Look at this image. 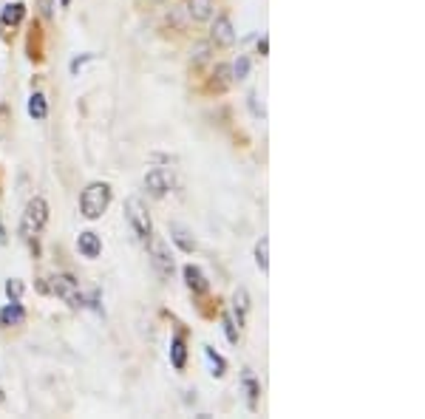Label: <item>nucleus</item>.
Here are the masks:
<instances>
[{
	"mask_svg": "<svg viewBox=\"0 0 425 419\" xmlns=\"http://www.w3.org/2000/svg\"><path fill=\"white\" fill-rule=\"evenodd\" d=\"M46 224H48V204H46L43 195H34V198L26 204V210H23V219H20V238L32 244V241L43 233Z\"/></svg>",
	"mask_w": 425,
	"mask_h": 419,
	"instance_id": "f257e3e1",
	"label": "nucleus"
},
{
	"mask_svg": "<svg viewBox=\"0 0 425 419\" xmlns=\"http://www.w3.org/2000/svg\"><path fill=\"white\" fill-rule=\"evenodd\" d=\"M111 204V187L105 181H94L83 190L80 195V213L88 219V221H97Z\"/></svg>",
	"mask_w": 425,
	"mask_h": 419,
	"instance_id": "f03ea898",
	"label": "nucleus"
},
{
	"mask_svg": "<svg viewBox=\"0 0 425 419\" xmlns=\"http://www.w3.org/2000/svg\"><path fill=\"white\" fill-rule=\"evenodd\" d=\"M125 219L130 221V227H133V233H136V238H139L142 244L151 241V235H154V221H151L148 207L142 204V198L130 195V198L125 201Z\"/></svg>",
	"mask_w": 425,
	"mask_h": 419,
	"instance_id": "7ed1b4c3",
	"label": "nucleus"
},
{
	"mask_svg": "<svg viewBox=\"0 0 425 419\" xmlns=\"http://www.w3.org/2000/svg\"><path fill=\"white\" fill-rule=\"evenodd\" d=\"M51 289L57 298H62L71 309H83L86 306V295L80 292V284L71 275H54L51 277Z\"/></svg>",
	"mask_w": 425,
	"mask_h": 419,
	"instance_id": "20e7f679",
	"label": "nucleus"
},
{
	"mask_svg": "<svg viewBox=\"0 0 425 419\" xmlns=\"http://www.w3.org/2000/svg\"><path fill=\"white\" fill-rule=\"evenodd\" d=\"M151 261H154V269L159 272V277H168L173 275V255H170V247L162 241V238H156V235H151Z\"/></svg>",
	"mask_w": 425,
	"mask_h": 419,
	"instance_id": "39448f33",
	"label": "nucleus"
},
{
	"mask_svg": "<svg viewBox=\"0 0 425 419\" xmlns=\"http://www.w3.org/2000/svg\"><path fill=\"white\" fill-rule=\"evenodd\" d=\"M145 187L151 190V195L162 198L165 193L173 190V173H170L168 167H154V170H148V176H145Z\"/></svg>",
	"mask_w": 425,
	"mask_h": 419,
	"instance_id": "423d86ee",
	"label": "nucleus"
},
{
	"mask_svg": "<svg viewBox=\"0 0 425 419\" xmlns=\"http://www.w3.org/2000/svg\"><path fill=\"white\" fill-rule=\"evenodd\" d=\"M210 43H216L222 48H230L236 43V32H233V23H230L227 15L216 18V23H212V29H210Z\"/></svg>",
	"mask_w": 425,
	"mask_h": 419,
	"instance_id": "0eeeda50",
	"label": "nucleus"
},
{
	"mask_svg": "<svg viewBox=\"0 0 425 419\" xmlns=\"http://www.w3.org/2000/svg\"><path fill=\"white\" fill-rule=\"evenodd\" d=\"M77 249H80L83 258H91V261H94V258H100V252H102V241H100L97 233L86 230V233L77 235Z\"/></svg>",
	"mask_w": 425,
	"mask_h": 419,
	"instance_id": "6e6552de",
	"label": "nucleus"
},
{
	"mask_svg": "<svg viewBox=\"0 0 425 419\" xmlns=\"http://www.w3.org/2000/svg\"><path fill=\"white\" fill-rule=\"evenodd\" d=\"M26 320V309L20 306V301H9L0 309V326H23Z\"/></svg>",
	"mask_w": 425,
	"mask_h": 419,
	"instance_id": "1a4fd4ad",
	"label": "nucleus"
},
{
	"mask_svg": "<svg viewBox=\"0 0 425 419\" xmlns=\"http://www.w3.org/2000/svg\"><path fill=\"white\" fill-rule=\"evenodd\" d=\"M182 275H184V284H187L196 295H204V292H207V277H204V272H201L198 266L187 263V266L182 269Z\"/></svg>",
	"mask_w": 425,
	"mask_h": 419,
	"instance_id": "9d476101",
	"label": "nucleus"
},
{
	"mask_svg": "<svg viewBox=\"0 0 425 419\" xmlns=\"http://www.w3.org/2000/svg\"><path fill=\"white\" fill-rule=\"evenodd\" d=\"M230 85H233V68L224 65V62L216 65V71H212V80H210V88L222 94V91H227Z\"/></svg>",
	"mask_w": 425,
	"mask_h": 419,
	"instance_id": "9b49d317",
	"label": "nucleus"
},
{
	"mask_svg": "<svg viewBox=\"0 0 425 419\" xmlns=\"http://www.w3.org/2000/svg\"><path fill=\"white\" fill-rule=\"evenodd\" d=\"M170 363H173L176 371H184V366H187V345L179 334L170 340Z\"/></svg>",
	"mask_w": 425,
	"mask_h": 419,
	"instance_id": "f8f14e48",
	"label": "nucleus"
},
{
	"mask_svg": "<svg viewBox=\"0 0 425 419\" xmlns=\"http://www.w3.org/2000/svg\"><path fill=\"white\" fill-rule=\"evenodd\" d=\"M187 12H190L193 20L204 23V20L212 18V0H187Z\"/></svg>",
	"mask_w": 425,
	"mask_h": 419,
	"instance_id": "ddd939ff",
	"label": "nucleus"
},
{
	"mask_svg": "<svg viewBox=\"0 0 425 419\" xmlns=\"http://www.w3.org/2000/svg\"><path fill=\"white\" fill-rule=\"evenodd\" d=\"M170 238L179 244V249H182V252H193V249H196V241H193L190 230H187V227H182V224H170Z\"/></svg>",
	"mask_w": 425,
	"mask_h": 419,
	"instance_id": "4468645a",
	"label": "nucleus"
},
{
	"mask_svg": "<svg viewBox=\"0 0 425 419\" xmlns=\"http://www.w3.org/2000/svg\"><path fill=\"white\" fill-rule=\"evenodd\" d=\"M23 15H26L23 4H6L4 12H0V23H4V26H18L23 20Z\"/></svg>",
	"mask_w": 425,
	"mask_h": 419,
	"instance_id": "2eb2a0df",
	"label": "nucleus"
},
{
	"mask_svg": "<svg viewBox=\"0 0 425 419\" xmlns=\"http://www.w3.org/2000/svg\"><path fill=\"white\" fill-rule=\"evenodd\" d=\"M29 114H32V119H37V122H43V119L48 116V105H46V97H43L40 91H34V94L29 97Z\"/></svg>",
	"mask_w": 425,
	"mask_h": 419,
	"instance_id": "dca6fc26",
	"label": "nucleus"
},
{
	"mask_svg": "<svg viewBox=\"0 0 425 419\" xmlns=\"http://www.w3.org/2000/svg\"><path fill=\"white\" fill-rule=\"evenodd\" d=\"M204 357H207V360H210V366H212V371H210L212 377H224V374H227V363H224V357H219L210 345H204Z\"/></svg>",
	"mask_w": 425,
	"mask_h": 419,
	"instance_id": "f3484780",
	"label": "nucleus"
},
{
	"mask_svg": "<svg viewBox=\"0 0 425 419\" xmlns=\"http://www.w3.org/2000/svg\"><path fill=\"white\" fill-rule=\"evenodd\" d=\"M255 263H258V269H261V272H267V269H269V238H267V235L255 244Z\"/></svg>",
	"mask_w": 425,
	"mask_h": 419,
	"instance_id": "a211bd4d",
	"label": "nucleus"
},
{
	"mask_svg": "<svg viewBox=\"0 0 425 419\" xmlns=\"http://www.w3.org/2000/svg\"><path fill=\"white\" fill-rule=\"evenodd\" d=\"M233 306H236V320H238V326H244V315H247V309H250V295H247V289H238V292H236Z\"/></svg>",
	"mask_w": 425,
	"mask_h": 419,
	"instance_id": "6ab92c4d",
	"label": "nucleus"
},
{
	"mask_svg": "<svg viewBox=\"0 0 425 419\" xmlns=\"http://www.w3.org/2000/svg\"><path fill=\"white\" fill-rule=\"evenodd\" d=\"M244 388H247V402H250V408L255 411V405H258V383H255V377L252 374H244Z\"/></svg>",
	"mask_w": 425,
	"mask_h": 419,
	"instance_id": "aec40b11",
	"label": "nucleus"
},
{
	"mask_svg": "<svg viewBox=\"0 0 425 419\" xmlns=\"http://www.w3.org/2000/svg\"><path fill=\"white\" fill-rule=\"evenodd\" d=\"M207 57H210V43H196V46H193V57H190V60H193V68H198Z\"/></svg>",
	"mask_w": 425,
	"mask_h": 419,
	"instance_id": "412c9836",
	"label": "nucleus"
},
{
	"mask_svg": "<svg viewBox=\"0 0 425 419\" xmlns=\"http://www.w3.org/2000/svg\"><path fill=\"white\" fill-rule=\"evenodd\" d=\"M250 74V57H238V62L233 65V80H247Z\"/></svg>",
	"mask_w": 425,
	"mask_h": 419,
	"instance_id": "4be33fe9",
	"label": "nucleus"
},
{
	"mask_svg": "<svg viewBox=\"0 0 425 419\" xmlns=\"http://www.w3.org/2000/svg\"><path fill=\"white\" fill-rule=\"evenodd\" d=\"M222 326H224V334H227V340L236 345V343H238V326L233 323V317H230V315H224V317H222Z\"/></svg>",
	"mask_w": 425,
	"mask_h": 419,
	"instance_id": "5701e85b",
	"label": "nucleus"
},
{
	"mask_svg": "<svg viewBox=\"0 0 425 419\" xmlns=\"http://www.w3.org/2000/svg\"><path fill=\"white\" fill-rule=\"evenodd\" d=\"M6 295H9V301H20V295H23V281H18V277L6 281Z\"/></svg>",
	"mask_w": 425,
	"mask_h": 419,
	"instance_id": "b1692460",
	"label": "nucleus"
},
{
	"mask_svg": "<svg viewBox=\"0 0 425 419\" xmlns=\"http://www.w3.org/2000/svg\"><path fill=\"white\" fill-rule=\"evenodd\" d=\"M250 108H252L255 116H264V105H258V97H255V94H250Z\"/></svg>",
	"mask_w": 425,
	"mask_h": 419,
	"instance_id": "393cba45",
	"label": "nucleus"
},
{
	"mask_svg": "<svg viewBox=\"0 0 425 419\" xmlns=\"http://www.w3.org/2000/svg\"><path fill=\"white\" fill-rule=\"evenodd\" d=\"M91 57H94V54H86V57H77L74 62H71V74H77V71H80V68H83V62H86V60H91Z\"/></svg>",
	"mask_w": 425,
	"mask_h": 419,
	"instance_id": "a878e982",
	"label": "nucleus"
},
{
	"mask_svg": "<svg viewBox=\"0 0 425 419\" xmlns=\"http://www.w3.org/2000/svg\"><path fill=\"white\" fill-rule=\"evenodd\" d=\"M40 12H43V18H51V12H54L51 0H40Z\"/></svg>",
	"mask_w": 425,
	"mask_h": 419,
	"instance_id": "bb28decb",
	"label": "nucleus"
},
{
	"mask_svg": "<svg viewBox=\"0 0 425 419\" xmlns=\"http://www.w3.org/2000/svg\"><path fill=\"white\" fill-rule=\"evenodd\" d=\"M267 51H269V43H267V37H264V40H261V43H258V54H261V57H264V54H267Z\"/></svg>",
	"mask_w": 425,
	"mask_h": 419,
	"instance_id": "cd10ccee",
	"label": "nucleus"
},
{
	"mask_svg": "<svg viewBox=\"0 0 425 419\" xmlns=\"http://www.w3.org/2000/svg\"><path fill=\"white\" fill-rule=\"evenodd\" d=\"M0 244H6V233H4V227H0Z\"/></svg>",
	"mask_w": 425,
	"mask_h": 419,
	"instance_id": "c85d7f7f",
	"label": "nucleus"
},
{
	"mask_svg": "<svg viewBox=\"0 0 425 419\" xmlns=\"http://www.w3.org/2000/svg\"><path fill=\"white\" fill-rule=\"evenodd\" d=\"M60 6H62V9H68V6H71V0H60Z\"/></svg>",
	"mask_w": 425,
	"mask_h": 419,
	"instance_id": "c756f323",
	"label": "nucleus"
},
{
	"mask_svg": "<svg viewBox=\"0 0 425 419\" xmlns=\"http://www.w3.org/2000/svg\"><path fill=\"white\" fill-rule=\"evenodd\" d=\"M0 402H4V391H0Z\"/></svg>",
	"mask_w": 425,
	"mask_h": 419,
	"instance_id": "7c9ffc66",
	"label": "nucleus"
}]
</instances>
